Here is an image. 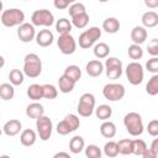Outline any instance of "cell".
<instances>
[{
	"label": "cell",
	"mask_w": 158,
	"mask_h": 158,
	"mask_svg": "<svg viewBox=\"0 0 158 158\" xmlns=\"http://www.w3.org/2000/svg\"><path fill=\"white\" fill-rule=\"evenodd\" d=\"M149 149L158 157V139L157 138H154L153 139V142H152V144H151V147H149Z\"/></svg>",
	"instance_id": "46"
},
{
	"label": "cell",
	"mask_w": 158,
	"mask_h": 158,
	"mask_svg": "<svg viewBox=\"0 0 158 158\" xmlns=\"http://www.w3.org/2000/svg\"><path fill=\"white\" fill-rule=\"evenodd\" d=\"M146 149H147V144L143 139H141V138L132 139V154L142 157Z\"/></svg>",
	"instance_id": "33"
},
{
	"label": "cell",
	"mask_w": 158,
	"mask_h": 158,
	"mask_svg": "<svg viewBox=\"0 0 158 158\" xmlns=\"http://www.w3.org/2000/svg\"><path fill=\"white\" fill-rule=\"evenodd\" d=\"M127 53H128V57L135 60L141 59L143 57V49H142L141 44H136V43H132L131 46H128Z\"/></svg>",
	"instance_id": "34"
},
{
	"label": "cell",
	"mask_w": 158,
	"mask_h": 158,
	"mask_svg": "<svg viewBox=\"0 0 158 158\" xmlns=\"http://www.w3.org/2000/svg\"><path fill=\"white\" fill-rule=\"evenodd\" d=\"M94 110H95L96 117H98L99 120H101V121L109 120V118L111 117V115H112V109H111V106H109V105H106V104L99 105V106H98L96 109H94Z\"/></svg>",
	"instance_id": "27"
},
{
	"label": "cell",
	"mask_w": 158,
	"mask_h": 158,
	"mask_svg": "<svg viewBox=\"0 0 158 158\" xmlns=\"http://www.w3.org/2000/svg\"><path fill=\"white\" fill-rule=\"evenodd\" d=\"M53 5L58 10H64V9H68L69 2L68 0H53Z\"/></svg>",
	"instance_id": "44"
},
{
	"label": "cell",
	"mask_w": 158,
	"mask_h": 158,
	"mask_svg": "<svg viewBox=\"0 0 158 158\" xmlns=\"http://www.w3.org/2000/svg\"><path fill=\"white\" fill-rule=\"evenodd\" d=\"M85 72L89 77H93V78H96L99 77L102 72H104V64L99 60V59H93V60H89L85 65Z\"/></svg>",
	"instance_id": "15"
},
{
	"label": "cell",
	"mask_w": 158,
	"mask_h": 158,
	"mask_svg": "<svg viewBox=\"0 0 158 158\" xmlns=\"http://www.w3.org/2000/svg\"><path fill=\"white\" fill-rule=\"evenodd\" d=\"M0 21L5 27H15L20 26L25 21V12L20 9L12 7L2 11L0 16Z\"/></svg>",
	"instance_id": "3"
},
{
	"label": "cell",
	"mask_w": 158,
	"mask_h": 158,
	"mask_svg": "<svg viewBox=\"0 0 158 158\" xmlns=\"http://www.w3.org/2000/svg\"><path fill=\"white\" fill-rule=\"evenodd\" d=\"M58 86H59V91H62L64 94H68V93L73 91V89L75 86V83L63 74L58 79Z\"/></svg>",
	"instance_id": "22"
},
{
	"label": "cell",
	"mask_w": 158,
	"mask_h": 158,
	"mask_svg": "<svg viewBox=\"0 0 158 158\" xmlns=\"http://www.w3.org/2000/svg\"><path fill=\"white\" fill-rule=\"evenodd\" d=\"M53 157H54V158H58V157H65V158H70L69 153H67V152H58V153H56Z\"/></svg>",
	"instance_id": "48"
},
{
	"label": "cell",
	"mask_w": 158,
	"mask_h": 158,
	"mask_svg": "<svg viewBox=\"0 0 158 158\" xmlns=\"http://www.w3.org/2000/svg\"><path fill=\"white\" fill-rule=\"evenodd\" d=\"M68 12L70 15V17L75 16V15H79V14H83V12H86V9H85V5L81 4V2H73L70 6H68Z\"/></svg>",
	"instance_id": "39"
},
{
	"label": "cell",
	"mask_w": 158,
	"mask_h": 158,
	"mask_svg": "<svg viewBox=\"0 0 158 158\" xmlns=\"http://www.w3.org/2000/svg\"><path fill=\"white\" fill-rule=\"evenodd\" d=\"M57 46L59 48V51L65 54H73L77 51V42L75 38L70 35V33H65V35H59L58 40H57Z\"/></svg>",
	"instance_id": "11"
},
{
	"label": "cell",
	"mask_w": 158,
	"mask_h": 158,
	"mask_svg": "<svg viewBox=\"0 0 158 158\" xmlns=\"http://www.w3.org/2000/svg\"><path fill=\"white\" fill-rule=\"evenodd\" d=\"M72 25L77 28H84L86 27V25L89 23V15L86 12H83V14H79V15H75L72 17Z\"/></svg>",
	"instance_id": "31"
},
{
	"label": "cell",
	"mask_w": 158,
	"mask_h": 158,
	"mask_svg": "<svg viewBox=\"0 0 158 158\" xmlns=\"http://www.w3.org/2000/svg\"><path fill=\"white\" fill-rule=\"evenodd\" d=\"M95 109V96L91 93H85L80 96L78 102V114L83 117H89L93 115Z\"/></svg>",
	"instance_id": "5"
},
{
	"label": "cell",
	"mask_w": 158,
	"mask_h": 158,
	"mask_svg": "<svg viewBox=\"0 0 158 158\" xmlns=\"http://www.w3.org/2000/svg\"><path fill=\"white\" fill-rule=\"evenodd\" d=\"M85 147V142L84 138L81 136H74L73 138H70L69 141V149L73 154H78L80 153Z\"/></svg>",
	"instance_id": "23"
},
{
	"label": "cell",
	"mask_w": 158,
	"mask_h": 158,
	"mask_svg": "<svg viewBox=\"0 0 158 158\" xmlns=\"http://www.w3.org/2000/svg\"><path fill=\"white\" fill-rule=\"evenodd\" d=\"M42 91H43V98L48 100H53L58 96V89L52 84H43Z\"/></svg>",
	"instance_id": "36"
},
{
	"label": "cell",
	"mask_w": 158,
	"mask_h": 158,
	"mask_svg": "<svg viewBox=\"0 0 158 158\" xmlns=\"http://www.w3.org/2000/svg\"><path fill=\"white\" fill-rule=\"evenodd\" d=\"M36 128H37V133L40 136V139L48 141L51 138L52 130H53L52 120L48 116H44V115L37 117L36 118Z\"/></svg>",
	"instance_id": "9"
},
{
	"label": "cell",
	"mask_w": 158,
	"mask_h": 158,
	"mask_svg": "<svg viewBox=\"0 0 158 158\" xmlns=\"http://www.w3.org/2000/svg\"><path fill=\"white\" fill-rule=\"evenodd\" d=\"M15 96V89L11 83H2L0 85V99L4 101H9L14 99Z\"/></svg>",
	"instance_id": "24"
},
{
	"label": "cell",
	"mask_w": 158,
	"mask_h": 158,
	"mask_svg": "<svg viewBox=\"0 0 158 158\" xmlns=\"http://www.w3.org/2000/svg\"><path fill=\"white\" fill-rule=\"evenodd\" d=\"M100 37H101V30L99 27L96 26L89 27L79 36V47L83 49H88L93 47Z\"/></svg>",
	"instance_id": "4"
},
{
	"label": "cell",
	"mask_w": 158,
	"mask_h": 158,
	"mask_svg": "<svg viewBox=\"0 0 158 158\" xmlns=\"http://www.w3.org/2000/svg\"><path fill=\"white\" fill-rule=\"evenodd\" d=\"M123 125L131 136H141L143 133V122L138 112H128L123 116Z\"/></svg>",
	"instance_id": "2"
},
{
	"label": "cell",
	"mask_w": 158,
	"mask_h": 158,
	"mask_svg": "<svg viewBox=\"0 0 158 158\" xmlns=\"http://www.w3.org/2000/svg\"><path fill=\"white\" fill-rule=\"evenodd\" d=\"M85 156L88 158H100L101 157V149L96 144H89L85 148Z\"/></svg>",
	"instance_id": "40"
},
{
	"label": "cell",
	"mask_w": 158,
	"mask_h": 158,
	"mask_svg": "<svg viewBox=\"0 0 158 158\" xmlns=\"http://www.w3.org/2000/svg\"><path fill=\"white\" fill-rule=\"evenodd\" d=\"M75 1H77V0H68L69 4H73V2H75Z\"/></svg>",
	"instance_id": "51"
},
{
	"label": "cell",
	"mask_w": 158,
	"mask_h": 158,
	"mask_svg": "<svg viewBox=\"0 0 158 158\" xmlns=\"http://www.w3.org/2000/svg\"><path fill=\"white\" fill-rule=\"evenodd\" d=\"M37 141V133L31 130V128H26L21 132V136H20V142L22 146L25 147H31L36 143Z\"/></svg>",
	"instance_id": "17"
},
{
	"label": "cell",
	"mask_w": 158,
	"mask_h": 158,
	"mask_svg": "<svg viewBox=\"0 0 158 158\" xmlns=\"http://www.w3.org/2000/svg\"><path fill=\"white\" fill-rule=\"evenodd\" d=\"M147 131H148V133H149L151 136H153V137L158 136V120H152V121H149L148 125H147Z\"/></svg>",
	"instance_id": "43"
},
{
	"label": "cell",
	"mask_w": 158,
	"mask_h": 158,
	"mask_svg": "<svg viewBox=\"0 0 158 158\" xmlns=\"http://www.w3.org/2000/svg\"><path fill=\"white\" fill-rule=\"evenodd\" d=\"M44 115V107L42 104L35 101L32 104H30L27 107H26V116L30 117V118H37L40 116Z\"/></svg>",
	"instance_id": "18"
},
{
	"label": "cell",
	"mask_w": 158,
	"mask_h": 158,
	"mask_svg": "<svg viewBox=\"0 0 158 158\" xmlns=\"http://www.w3.org/2000/svg\"><path fill=\"white\" fill-rule=\"evenodd\" d=\"M144 5L149 9H157L158 7V0H144Z\"/></svg>",
	"instance_id": "45"
},
{
	"label": "cell",
	"mask_w": 158,
	"mask_h": 158,
	"mask_svg": "<svg viewBox=\"0 0 158 158\" xmlns=\"http://www.w3.org/2000/svg\"><path fill=\"white\" fill-rule=\"evenodd\" d=\"M146 91L152 96H156L158 94V74H153L152 78L148 80L146 85Z\"/></svg>",
	"instance_id": "35"
},
{
	"label": "cell",
	"mask_w": 158,
	"mask_h": 158,
	"mask_svg": "<svg viewBox=\"0 0 158 158\" xmlns=\"http://www.w3.org/2000/svg\"><path fill=\"white\" fill-rule=\"evenodd\" d=\"M72 28H73L72 22H70L69 20L64 19V17H62V19L57 20V22H56V30H57V32H58L59 35L70 33Z\"/></svg>",
	"instance_id": "28"
},
{
	"label": "cell",
	"mask_w": 158,
	"mask_h": 158,
	"mask_svg": "<svg viewBox=\"0 0 158 158\" xmlns=\"http://www.w3.org/2000/svg\"><path fill=\"white\" fill-rule=\"evenodd\" d=\"M147 36H148V32L143 26H135L131 30V40L136 44H142L147 40Z\"/></svg>",
	"instance_id": "16"
},
{
	"label": "cell",
	"mask_w": 158,
	"mask_h": 158,
	"mask_svg": "<svg viewBox=\"0 0 158 158\" xmlns=\"http://www.w3.org/2000/svg\"><path fill=\"white\" fill-rule=\"evenodd\" d=\"M109 53H110V47L105 42H99V43L94 44V56L98 59L106 58L109 56Z\"/></svg>",
	"instance_id": "29"
},
{
	"label": "cell",
	"mask_w": 158,
	"mask_h": 158,
	"mask_svg": "<svg viewBox=\"0 0 158 158\" xmlns=\"http://www.w3.org/2000/svg\"><path fill=\"white\" fill-rule=\"evenodd\" d=\"M36 38V43L40 46V47H48L53 43V40H54V36L52 33L51 30H41L38 33H36L35 36Z\"/></svg>",
	"instance_id": "13"
},
{
	"label": "cell",
	"mask_w": 158,
	"mask_h": 158,
	"mask_svg": "<svg viewBox=\"0 0 158 158\" xmlns=\"http://www.w3.org/2000/svg\"><path fill=\"white\" fill-rule=\"evenodd\" d=\"M120 26H121L120 25V21L116 17H107L102 22V30L105 32H107V33H111V35L118 32Z\"/></svg>",
	"instance_id": "20"
},
{
	"label": "cell",
	"mask_w": 158,
	"mask_h": 158,
	"mask_svg": "<svg viewBox=\"0 0 158 158\" xmlns=\"http://www.w3.org/2000/svg\"><path fill=\"white\" fill-rule=\"evenodd\" d=\"M126 77L132 85H139L143 81L144 70L141 63L138 62H131L126 67Z\"/></svg>",
	"instance_id": "7"
},
{
	"label": "cell",
	"mask_w": 158,
	"mask_h": 158,
	"mask_svg": "<svg viewBox=\"0 0 158 158\" xmlns=\"http://www.w3.org/2000/svg\"><path fill=\"white\" fill-rule=\"evenodd\" d=\"M4 65H5V59H4L2 56H0V69H1Z\"/></svg>",
	"instance_id": "49"
},
{
	"label": "cell",
	"mask_w": 158,
	"mask_h": 158,
	"mask_svg": "<svg viewBox=\"0 0 158 158\" xmlns=\"http://www.w3.org/2000/svg\"><path fill=\"white\" fill-rule=\"evenodd\" d=\"M22 72L28 78H37L42 73V60L36 53H28L23 58Z\"/></svg>",
	"instance_id": "1"
},
{
	"label": "cell",
	"mask_w": 158,
	"mask_h": 158,
	"mask_svg": "<svg viewBox=\"0 0 158 158\" xmlns=\"http://www.w3.org/2000/svg\"><path fill=\"white\" fill-rule=\"evenodd\" d=\"M98 1H100V2H106V1H109V0H98Z\"/></svg>",
	"instance_id": "52"
},
{
	"label": "cell",
	"mask_w": 158,
	"mask_h": 158,
	"mask_svg": "<svg viewBox=\"0 0 158 158\" xmlns=\"http://www.w3.org/2000/svg\"><path fill=\"white\" fill-rule=\"evenodd\" d=\"M63 120L67 122V125L69 126V128L72 130V132L77 131V130L79 128V126H80V120H79V117H78L77 115H74V114L67 115Z\"/></svg>",
	"instance_id": "38"
},
{
	"label": "cell",
	"mask_w": 158,
	"mask_h": 158,
	"mask_svg": "<svg viewBox=\"0 0 158 158\" xmlns=\"http://www.w3.org/2000/svg\"><path fill=\"white\" fill-rule=\"evenodd\" d=\"M36 36V30L35 26L30 22H22L19 28H17V37L21 42L23 43H28L31 42Z\"/></svg>",
	"instance_id": "12"
},
{
	"label": "cell",
	"mask_w": 158,
	"mask_h": 158,
	"mask_svg": "<svg viewBox=\"0 0 158 158\" xmlns=\"http://www.w3.org/2000/svg\"><path fill=\"white\" fill-rule=\"evenodd\" d=\"M147 51L152 57H157L158 56V40L153 38L148 42L147 44Z\"/></svg>",
	"instance_id": "42"
},
{
	"label": "cell",
	"mask_w": 158,
	"mask_h": 158,
	"mask_svg": "<svg viewBox=\"0 0 158 158\" xmlns=\"http://www.w3.org/2000/svg\"><path fill=\"white\" fill-rule=\"evenodd\" d=\"M65 77H68L69 79H72L74 83L79 81V79L81 78V69L75 65V64H72V65H68L65 69H64V73H63Z\"/></svg>",
	"instance_id": "26"
},
{
	"label": "cell",
	"mask_w": 158,
	"mask_h": 158,
	"mask_svg": "<svg viewBox=\"0 0 158 158\" xmlns=\"http://www.w3.org/2000/svg\"><path fill=\"white\" fill-rule=\"evenodd\" d=\"M9 80L10 83L14 85V86H17V85H21L25 80V74L22 70L20 69H12L10 70L9 73Z\"/></svg>",
	"instance_id": "32"
},
{
	"label": "cell",
	"mask_w": 158,
	"mask_h": 158,
	"mask_svg": "<svg viewBox=\"0 0 158 158\" xmlns=\"http://www.w3.org/2000/svg\"><path fill=\"white\" fill-rule=\"evenodd\" d=\"M22 130V123L21 121L16 120V118H11L9 121H6L4 123V127H2V131L6 136H16L17 133H20V131Z\"/></svg>",
	"instance_id": "14"
},
{
	"label": "cell",
	"mask_w": 158,
	"mask_h": 158,
	"mask_svg": "<svg viewBox=\"0 0 158 158\" xmlns=\"http://www.w3.org/2000/svg\"><path fill=\"white\" fill-rule=\"evenodd\" d=\"M105 72L109 79H118L122 74V62L116 57H109L105 60Z\"/></svg>",
	"instance_id": "10"
},
{
	"label": "cell",
	"mask_w": 158,
	"mask_h": 158,
	"mask_svg": "<svg viewBox=\"0 0 158 158\" xmlns=\"http://www.w3.org/2000/svg\"><path fill=\"white\" fill-rule=\"evenodd\" d=\"M31 23L33 26H42V27H51L54 23L53 14L47 9H41L33 11L31 16Z\"/></svg>",
	"instance_id": "6"
},
{
	"label": "cell",
	"mask_w": 158,
	"mask_h": 158,
	"mask_svg": "<svg viewBox=\"0 0 158 158\" xmlns=\"http://www.w3.org/2000/svg\"><path fill=\"white\" fill-rule=\"evenodd\" d=\"M146 69L153 74H158V57H152L146 63Z\"/></svg>",
	"instance_id": "41"
},
{
	"label": "cell",
	"mask_w": 158,
	"mask_h": 158,
	"mask_svg": "<svg viewBox=\"0 0 158 158\" xmlns=\"http://www.w3.org/2000/svg\"><path fill=\"white\" fill-rule=\"evenodd\" d=\"M141 21L143 27H147V28L156 27L158 25V14L156 11H147L142 15Z\"/></svg>",
	"instance_id": "19"
},
{
	"label": "cell",
	"mask_w": 158,
	"mask_h": 158,
	"mask_svg": "<svg viewBox=\"0 0 158 158\" xmlns=\"http://www.w3.org/2000/svg\"><path fill=\"white\" fill-rule=\"evenodd\" d=\"M1 11H2V1L0 0V12H1Z\"/></svg>",
	"instance_id": "50"
},
{
	"label": "cell",
	"mask_w": 158,
	"mask_h": 158,
	"mask_svg": "<svg viewBox=\"0 0 158 158\" xmlns=\"http://www.w3.org/2000/svg\"><path fill=\"white\" fill-rule=\"evenodd\" d=\"M104 154L106 157H110V158H114L118 154V149H117V143L115 141H109L105 143L104 146Z\"/></svg>",
	"instance_id": "37"
},
{
	"label": "cell",
	"mask_w": 158,
	"mask_h": 158,
	"mask_svg": "<svg viewBox=\"0 0 158 158\" xmlns=\"http://www.w3.org/2000/svg\"><path fill=\"white\" fill-rule=\"evenodd\" d=\"M27 96L31 100H33V101H40L43 98L42 85H40V84H31L27 88Z\"/></svg>",
	"instance_id": "25"
},
{
	"label": "cell",
	"mask_w": 158,
	"mask_h": 158,
	"mask_svg": "<svg viewBox=\"0 0 158 158\" xmlns=\"http://www.w3.org/2000/svg\"><path fill=\"white\" fill-rule=\"evenodd\" d=\"M142 157H143V158H157V156H156V154H154V153H153L148 147H147V149L144 151V153H143V156H142Z\"/></svg>",
	"instance_id": "47"
},
{
	"label": "cell",
	"mask_w": 158,
	"mask_h": 158,
	"mask_svg": "<svg viewBox=\"0 0 158 158\" xmlns=\"http://www.w3.org/2000/svg\"><path fill=\"white\" fill-rule=\"evenodd\" d=\"M100 133L105 138H112L116 135V126L114 122L105 120L100 126Z\"/></svg>",
	"instance_id": "21"
},
{
	"label": "cell",
	"mask_w": 158,
	"mask_h": 158,
	"mask_svg": "<svg viewBox=\"0 0 158 158\" xmlns=\"http://www.w3.org/2000/svg\"><path fill=\"white\" fill-rule=\"evenodd\" d=\"M125 86L118 83H109L102 88V95L109 101H118L125 96Z\"/></svg>",
	"instance_id": "8"
},
{
	"label": "cell",
	"mask_w": 158,
	"mask_h": 158,
	"mask_svg": "<svg viewBox=\"0 0 158 158\" xmlns=\"http://www.w3.org/2000/svg\"><path fill=\"white\" fill-rule=\"evenodd\" d=\"M117 143V149H118V154H123V156H130L132 154V139L128 138H123L120 139Z\"/></svg>",
	"instance_id": "30"
}]
</instances>
